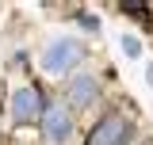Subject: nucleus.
Listing matches in <instances>:
<instances>
[{
	"label": "nucleus",
	"mask_w": 153,
	"mask_h": 145,
	"mask_svg": "<svg viewBox=\"0 0 153 145\" xmlns=\"http://www.w3.org/2000/svg\"><path fill=\"white\" fill-rule=\"evenodd\" d=\"M42 130H46V138L54 145H65L69 141V134H73V118H69V111L65 107H50L42 115Z\"/></svg>",
	"instance_id": "nucleus-2"
},
{
	"label": "nucleus",
	"mask_w": 153,
	"mask_h": 145,
	"mask_svg": "<svg viewBox=\"0 0 153 145\" xmlns=\"http://www.w3.org/2000/svg\"><path fill=\"white\" fill-rule=\"evenodd\" d=\"M146 84H149V88H153V65H149V69H146Z\"/></svg>",
	"instance_id": "nucleus-7"
},
{
	"label": "nucleus",
	"mask_w": 153,
	"mask_h": 145,
	"mask_svg": "<svg viewBox=\"0 0 153 145\" xmlns=\"http://www.w3.org/2000/svg\"><path fill=\"white\" fill-rule=\"evenodd\" d=\"M96 92H100V80L84 72V76H76L73 84H69V99H73L76 107H84V103H92V99H96Z\"/></svg>",
	"instance_id": "nucleus-5"
},
{
	"label": "nucleus",
	"mask_w": 153,
	"mask_h": 145,
	"mask_svg": "<svg viewBox=\"0 0 153 145\" xmlns=\"http://www.w3.org/2000/svg\"><path fill=\"white\" fill-rule=\"evenodd\" d=\"M119 46H123V54H126V57H142V38H138V35H126V31H123Z\"/></svg>",
	"instance_id": "nucleus-6"
},
{
	"label": "nucleus",
	"mask_w": 153,
	"mask_h": 145,
	"mask_svg": "<svg viewBox=\"0 0 153 145\" xmlns=\"http://www.w3.org/2000/svg\"><path fill=\"white\" fill-rule=\"evenodd\" d=\"M12 118L16 122H31L35 115H42V95H38L35 88H19L16 95H12Z\"/></svg>",
	"instance_id": "nucleus-3"
},
{
	"label": "nucleus",
	"mask_w": 153,
	"mask_h": 145,
	"mask_svg": "<svg viewBox=\"0 0 153 145\" xmlns=\"http://www.w3.org/2000/svg\"><path fill=\"white\" fill-rule=\"evenodd\" d=\"M80 42L76 38H69V35H57L46 50H42V57H38V65H42V72H65V69H73L76 61H80Z\"/></svg>",
	"instance_id": "nucleus-1"
},
{
	"label": "nucleus",
	"mask_w": 153,
	"mask_h": 145,
	"mask_svg": "<svg viewBox=\"0 0 153 145\" xmlns=\"http://www.w3.org/2000/svg\"><path fill=\"white\" fill-rule=\"evenodd\" d=\"M123 141H126V118H119V115L100 122L88 138V145H123Z\"/></svg>",
	"instance_id": "nucleus-4"
}]
</instances>
